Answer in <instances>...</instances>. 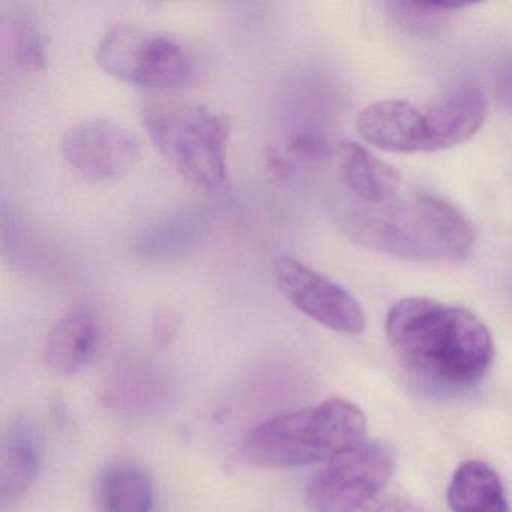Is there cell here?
I'll return each instance as SVG.
<instances>
[{"mask_svg": "<svg viewBox=\"0 0 512 512\" xmlns=\"http://www.w3.org/2000/svg\"><path fill=\"white\" fill-rule=\"evenodd\" d=\"M337 223L361 247L410 262H461L475 244L472 224L457 208L415 191L401 190L382 203L344 197Z\"/></svg>", "mask_w": 512, "mask_h": 512, "instance_id": "obj_1", "label": "cell"}, {"mask_svg": "<svg viewBox=\"0 0 512 512\" xmlns=\"http://www.w3.org/2000/svg\"><path fill=\"white\" fill-rule=\"evenodd\" d=\"M385 331L401 364L440 385H473L493 364V337L466 308L418 296L400 299L389 308Z\"/></svg>", "mask_w": 512, "mask_h": 512, "instance_id": "obj_2", "label": "cell"}, {"mask_svg": "<svg viewBox=\"0 0 512 512\" xmlns=\"http://www.w3.org/2000/svg\"><path fill=\"white\" fill-rule=\"evenodd\" d=\"M364 412L343 398L274 416L245 434L242 452L253 464L272 469L328 463L365 440Z\"/></svg>", "mask_w": 512, "mask_h": 512, "instance_id": "obj_3", "label": "cell"}, {"mask_svg": "<svg viewBox=\"0 0 512 512\" xmlns=\"http://www.w3.org/2000/svg\"><path fill=\"white\" fill-rule=\"evenodd\" d=\"M149 139L170 166L205 191L220 190L227 178L226 116L179 98H146L140 106Z\"/></svg>", "mask_w": 512, "mask_h": 512, "instance_id": "obj_4", "label": "cell"}, {"mask_svg": "<svg viewBox=\"0 0 512 512\" xmlns=\"http://www.w3.org/2000/svg\"><path fill=\"white\" fill-rule=\"evenodd\" d=\"M95 59L110 76L152 91L181 88L193 74V58L179 41L130 25L107 31Z\"/></svg>", "mask_w": 512, "mask_h": 512, "instance_id": "obj_5", "label": "cell"}, {"mask_svg": "<svg viewBox=\"0 0 512 512\" xmlns=\"http://www.w3.org/2000/svg\"><path fill=\"white\" fill-rule=\"evenodd\" d=\"M391 446L362 440L325 464L310 479L305 502L311 512H350L380 494L394 472Z\"/></svg>", "mask_w": 512, "mask_h": 512, "instance_id": "obj_6", "label": "cell"}, {"mask_svg": "<svg viewBox=\"0 0 512 512\" xmlns=\"http://www.w3.org/2000/svg\"><path fill=\"white\" fill-rule=\"evenodd\" d=\"M274 271L278 289L296 310L340 334L364 331L361 304L340 284L286 254L275 260Z\"/></svg>", "mask_w": 512, "mask_h": 512, "instance_id": "obj_7", "label": "cell"}, {"mask_svg": "<svg viewBox=\"0 0 512 512\" xmlns=\"http://www.w3.org/2000/svg\"><path fill=\"white\" fill-rule=\"evenodd\" d=\"M61 152L68 166L89 181H112L133 169L142 154L139 137L110 119H86L65 131Z\"/></svg>", "mask_w": 512, "mask_h": 512, "instance_id": "obj_8", "label": "cell"}, {"mask_svg": "<svg viewBox=\"0 0 512 512\" xmlns=\"http://www.w3.org/2000/svg\"><path fill=\"white\" fill-rule=\"evenodd\" d=\"M356 131L374 148L397 154L431 152L424 112L403 100L368 104L356 116Z\"/></svg>", "mask_w": 512, "mask_h": 512, "instance_id": "obj_9", "label": "cell"}, {"mask_svg": "<svg viewBox=\"0 0 512 512\" xmlns=\"http://www.w3.org/2000/svg\"><path fill=\"white\" fill-rule=\"evenodd\" d=\"M431 152L469 142L487 118V100L479 86L464 85L443 94L425 109Z\"/></svg>", "mask_w": 512, "mask_h": 512, "instance_id": "obj_10", "label": "cell"}, {"mask_svg": "<svg viewBox=\"0 0 512 512\" xmlns=\"http://www.w3.org/2000/svg\"><path fill=\"white\" fill-rule=\"evenodd\" d=\"M100 322L86 305H79L56 322L44 347V362L53 373L71 376L94 359L100 343Z\"/></svg>", "mask_w": 512, "mask_h": 512, "instance_id": "obj_11", "label": "cell"}, {"mask_svg": "<svg viewBox=\"0 0 512 512\" xmlns=\"http://www.w3.org/2000/svg\"><path fill=\"white\" fill-rule=\"evenodd\" d=\"M338 178L347 196L358 202L382 203L403 190L401 173L352 140L338 143Z\"/></svg>", "mask_w": 512, "mask_h": 512, "instance_id": "obj_12", "label": "cell"}, {"mask_svg": "<svg viewBox=\"0 0 512 512\" xmlns=\"http://www.w3.org/2000/svg\"><path fill=\"white\" fill-rule=\"evenodd\" d=\"M38 431L28 419L11 425L0 457V497L2 505L20 499L34 482L40 467Z\"/></svg>", "mask_w": 512, "mask_h": 512, "instance_id": "obj_13", "label": "cell"}, {"mask_svg": "<svg viewBox=\"0 0 512 512\" xmlns=\"http://www.w3.org/2000/svg\"><path fill=\"white\" fill-rule=\"evenodd\" d=\"M446 499L452 512H509L499 475L481 460H467L457 467Z\"/></svg>", "mask_w": 512, "mask_h": 512, "instance_id": "obj_14", "label": "cell"}, {"mask_svg": "<svg viewBox=\"0 0 512 512\" xmlns=\"http://www.w3.org/2000/svg\"><path fill=\"white\" fill-rule=\"evenodd\" d=\"M98 500L104 512H152L154 488L146 473L122 464L101 476Z\"/></svg>", "mask_w": 512, "mask_h": 512, "instance_id": "obj_15", "label": "cell"}, {"mask_svg": "<svg viewBox=\"0 0 512 512\" xmlns=\"http://www.w3.org/2000/svg\"><path fill=\"white\" fill-rule=\"evenodd\" d=\"M17 58L23 68L40 71L46 67L43 38L35 26L25 23L17 32Z\"/></svg>", "mask_w": 512, "mask_h": 512, "instance_id": "obj_16", "label": "cell"}, {"mask_svg": "<svg viewBox=\"0 0 512 512\" xmlns=\"http://www.w3.org/2000/svg\"><path fill=\"white\" fill-rule=\"evenodd\" d=\"M287 152L298 160L307 163H322L332 155L331 146L316 133H299L293 137L287 146Z\"/></svg>", "mask_w": 512, "mask_h": 512, "instance_id": "obj_17", "label": "cell"}, {"mask_svg": "<svg viewBox=\"0 0 512 512\" xmlns=\"http://www.w3.org/2000/svg\"><path fill=\"white\" fill-rule=\"evenodd\" d=\"M181 326V317L173 310H160L152 320V337L160 346L172 343Z\"/></svg>", "mask_w": 512, "mask_h": 512, "instance_id": "obj_18", "label": "cell"}, {"mask_svg": "<svg viewBox=\"0 0 512 512\" xmlns=\"http://www.w3.org/2000/svg\"><path fill=\"white\" fill-rule=\"evenodd\" d=\"M350 512H410L401 500L388 494H377L367 502L361 503Z\"/></svg>", "mask_w": 512, "mask_h": 512, "instance_id": "obj_19", "label": "cell"}, {"mask_svg": "<svg viewBox=\"0 0 512 512\" xmlns=\"http://www.w3.org/2000/svg\"><path fill=\"white\" fill-rule=\"evenodd\" d=\"M265 164L272 178L277 179V181H287L292 176V164L277 149L269 148L266 151Z\"/></svg>", "mask_w": 512, "mask_h": 512, "instance_id": "obj_20", "label": "cell"}]
</instances>
